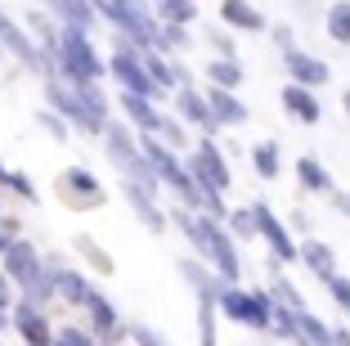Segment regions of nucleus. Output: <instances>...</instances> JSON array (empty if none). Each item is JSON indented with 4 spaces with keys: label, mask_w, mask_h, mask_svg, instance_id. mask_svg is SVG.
<instances>
[{
    "label": "nucleus",
    "mask_w": 350,
    "mask_h": 346,
    "mask_svg": "<svg viewBox=\"0 0 350 346\" xmlns=\"http://www.w3.org/2000/svg\"><path fill=\"white\" fill-rule=\"evenodd\" d=\"M332 32L350 36V5H332Z\"/></svg>",
    "instance_id": "nucleus-2"
},
{
    "label": "nucleus",
    "mask_w": 350,
    "mask_h": 346,
    "mask_svg": "<svg viewBox=\"0 0 350 346\" xmlns=\"http://www.w3.org/2000/svg\"><path fill=\"white\" fill-rule=\"evenodd\" d=\"M225 14H229V23H247V27H256L252 10H247V5H238V0H225Z\"/></svg>",
    "instance_id": "nucleus-1"
}]
</instances>
